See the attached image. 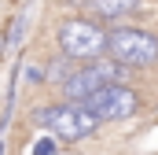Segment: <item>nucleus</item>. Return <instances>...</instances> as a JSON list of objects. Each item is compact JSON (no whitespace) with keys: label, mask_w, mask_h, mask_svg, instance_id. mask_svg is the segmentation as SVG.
Listing matches in <instances>:
<instances>
[{"label":"nucleus","mask_w":158,"mask_h":155,"mask_svg":"<svg viewBox=\"0 0 158 155\" xmlns=\"http://www.w3.org/2000/svg\"><path fill=\"white\" fill-rule=\"evenodd\" d=\"M33 122L48 137H55L59 144H77V140H88L103 122L92 115L85 104H70V100H59V104H44V107H33Z\"/></svg>","instance_id":"obj_1"},{"label":"nucleus","mask_w":158,"mask_h":155,"mask_svg":"<svg viewBox=\"0 0 158 155\" xmlns=\"http://www.w3.org/2000/svg\"><path fill=\"white\" fill-rule=\"evenodd\" d=\"M107 59L121 70H151L158 63V33L147 26H110L107 30Z\"/></svg>","instance_id":"obj_2"},{"label":"nucleus","mask_w":158,"mask_h":155,"mask_svg":"<svg viewBox=\"0 0 158 155\" xmlns=\"http://www.w3.org/2000/svg\"><path fill=\"white\" fill-rule=\"evenodd\" d=\"M55 44L59 55H66L70 63H96L107 55V26H99L88 15L63 19L55 26Z\"/></svg>","instance_id":"obj_3"},{"label":"nucleus","mask_w":158,"mask_h":155,"mask_svg":"<svg viewBox=\"0 0 158 155\" xmlns=\"http://www.w3.org/2000/svg\"><path fill=\"white\" fill-rule=\"evenodd\" d=\"M85 107L99 118V122H125V118L140 115L143 100H140V92H136L132 85H125V81H110V85L96 89V92L85 100Z\"/></svg>","instance_id":"obj_4"},{"label":"nucleus","mask_w":158,"mask_h":155,"mask_svg":"<svg viewBox=\"0 0 158 155\" xmlns=\"http://www.w3.org/2000/svg\"><path fill=\"white\" fill-rule=\"evenodd\" d=\"M110 81H121V67L118 63H110V59L77 63L74 74L59 85V92H63V100H70V104H85L96 89H103V85H110Z\"/></svg>","instance_id":"obj_5"},{"label":"nucleus","mask_w":158,"mask_h":155,"mask_svg":"<svg viewBox=\"0 0 158 155\" xmlns=\"http://www.w3.org/2000/svg\"><path fill=\"white\" fill-rule=\"evenodd\" d=\"M140 4H143V0H85L88 19H96L99 26H103V22H118V19H125V15H132Z\"/></svg>","instance_id":"obj_6"},{"label":"nucleus","mask_w":158,"mask_h":155,"mask_svg":"<svg viewBox=\"0 0 158 155\" xmlns=\"http://www.w3.org/2000/svg\"><path fill=\"white\" fill-rule=\"evenodd\" d=\"M22 33H26V15H15V22H7V33H4V52L19 48L22 44Z\"/></svg>","instance_id":"obj_7"},{"label":"nucleus","mask_w":158,"mask_h":155,"mask_svg":"<svg viewBox=\"0 0 158 155\" xmlns=\"http://www.w3.org/2000/svg\"><path fill=\"white\" fill-rule=\"evenodd\" d=\"M74 67H77V63H70L66 55H55V59H52V67H44V74L52 78V81H59V85H63L66 78L74 74Z\"/></svg>","instance_id":"obj_8"},{"label":"nucleus","mask_w":158,"mask_h":155,"mask_svg":"<svg viewBox=\"0 0 158 155\" xmlns=\"http://www.w3.org/2000/svg\"><path fill=\"white\" fill-rule=\"evenodd\" d=\"M59 152H63V144L55 137H48V133L40 140H33V148H30V155H59Z\"/></svg>","instance_id":"obj_9"},{"label":"nucleus","mask_w":158,"mask_h":155,"mask_svg":"<svg viewBox=\"0 0 158 155\" xmlns=\"http://www.w3.org/2000/svg\"><path fill=\"white\" fill-rule=\"evenodd\" d=\"M26 81H30V85H44V81H48L44 67H40V63H30V67H26Z\"/></svg>","instance_id":"obj_10"},{"label":"nucleus","mask_w":158,"mask_h":155,"mask_svg":"<svg viewBox=\"0 0 158 155\" xmlns=\"http://www.w3.org/2000/svg\"><path fill=\"white\" fill-rule=\"evenodd\" d=\"M4 152H7V148H4V137H0V155H4Z\"/></svg>","instance_id":"obj_11"}]
</instances>
